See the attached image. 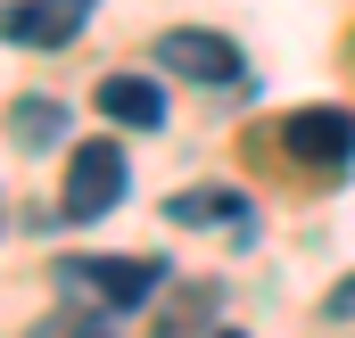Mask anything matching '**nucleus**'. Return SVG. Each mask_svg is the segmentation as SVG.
<instances>
[{
    "label": "nucleus",
    "mask_w": 355,
    "mask_h": 338,
    "mask_svg": "<svg viewBox=\"0 0 355 338\" xmlns=\"http://www.w3.org/2000/svg\"><path fill=\"white\" fill-rule=\"evenodd\" d=\"M99 116L107 124H132V132H157L166 124V83L157 75H99Z\"/></svg>",
    "instance_id": "nucleus-6"
},
{
    "label": "nucleus",
    "mask_w": 355,
    "mask_h": 338,
    "mask_svg": "<svg viewBox=\"0 0 355 338\" xmlns=\"http://www.w3.org/2000/svg\"><path fill=\"white\" fill-rule=\"evenodd\" d=\"M25 338H116V314H99V305H58V314H42Z\"/></svg>",
    "instance_id": "nucleus-9"
},
{
    "label": "nucleus",
    "mask_w": 355,
    "mask_h": 338,
    "mask_svg": "<svg viewBox=\"0 0 355 338\" xmlns=\"http://www.w3.org/2000/svg\"><path fill=\"white\" fill-rule=\"evenodd\" d=\"M116 198H124V149H116V141H83V149L67 157V190H58L67 223L116 215Z\"/></svg>",
    "instance_id": "nucleus-2"
},
{
    "label": "nucleus",
    "mask_w": 355,
    "mask_h": 338,
    "mask_svg": "<svg viewBox=\"0 0 355 338\" xmlns=\"http://www.w3.org/2000/svg\"><path fill=\"white\" fill-rule=\"evenodd\" d=\"M157 66H166V75H190V83H248L240 42H223V33H207V25L157 33Z\"/></svg>",
    "instance_id": "nucleus-3"
},
{
    "label": "nucleus",
    "mask_w": 355,
    "mask_h": 338,
    "mask_svg": "<svg viewBox=\"0 0 355 338\" xmlns=\"http://www.w3.org/2000/svg\"><path fill=\"white\" fill-rule=\"evenodd\" d=\"M8 132H17V149H58V132H67V107L33 91V99H17V107H8Z\"/></svg>",
    "instance_id": "nucleus-7"
},
{
    "label": "nucleus",
    "mask_w": 355,
    "mask_h": 338,
    "mask_svg": "<svg viewBox=\"0 0 355 338\" xmlns=\"http://www.w3.org/2000/svg\"><path fill=\"white\" fill-rule=\"evenodd\" d=\"M166 215L174 223H248V198L240 190H174Z\"/></svg>",
    "instance_id": "nucleus-8"
},
{
    "label": "nucleus",
    "mask_w": 355,
    "mask_h": 338,
    "mask_svg": "<svg viewBox=\"0 0 355 338\" xmlns=\"http://www.w3.org/2000/svg\"><path fill=\"white\" fill-rule=\"evenodd\" d=\"M157 281H166L157 256H67L58 264V289L75 305H99V314H132Z\"/></svg>",
    "instance_id": "nucleus-1"
},
{
    "label": "nucleus",
    "mask_w": 355,
    "mask_h": 338,
    "mask_svg": "<svg viewBox=\"0 0 355 338\" xmlns=\"http://www.w3.org/2000/svg\"><path fill=\"white\" fill-rule=\"evenodd\" d=\"M99 0H8L0 8V42H25V50H58L91 25Z\"/></svg>",
    "instance_id": "nucleus-4"
},
{
    "label": "nucleus",
    "mask_w": 355,
    "mask_h": 338,
    "mask_svg": "<svg viewBox=\"0 0 355 338\" xmlns=\"http://www.w3.org/2000/svg\"><path fill=\"white\" fill-rule=\"evenodd\" d=\"M355 314V281H339V289H331V322H347Z\"/></svg>",
    "instance_id": "nucleus-11"
},
{
    "label": "nucleus",
    "mask_w": 355,
    "mask_h": 338,
    "mask_svg": "<svg viewBox=\"0 0 355 338\" xmlns=\"http://www.w3.org/2000/svg\"><path fill=\"white\" fill-rule=\"evenodd\" d=\"M281 149L306 157V166H347L355 157V116L347 107H297V116L281 124Z\"/></svg>",
    "instance_id": "nucleus-5"
},
{
    "label": "nucleus",
    "mask_w": 355,
    "mask_h": 338,
    "mask_svg": "<svg viewBox=\"0 0 355 338\" xmlns=\"http://www.w3.org/2000/svg\"><path fill=\"white\" fill-rule=\"evenodd\" d=\"M157 338H207V305H182L174 322H157Z\"/></svg>",
    "instance_id": "nucleus-10"
}]
</instances>
